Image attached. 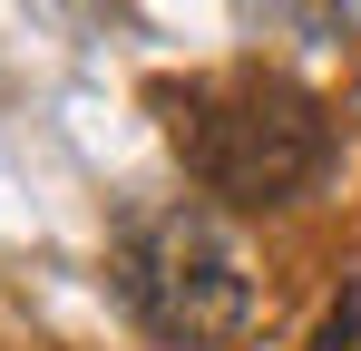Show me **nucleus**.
<instances>
[{
  "mask_svg": "<svg viewBox=\"0 0 361 351\" xmlns=\"http://www.w3.org/2000/svg\"><path fill=\"white\" fill-rule=\"evenodd\" d=\"M118 292L147 332H166L185 351L244 342L264 322V273H254L244 234L215 205H166L157 225H137L118 254Z\"/></svg>",
  "mask_w": 361,
  "mask_h": 351,
  "instance_id": "f257e3e1",
  "label": "nucleus"
},
{
  "mask_svg": "<svg viewBox=\"0 0 361 351\" xmlns=\"http://www.w3.org/2000/svg\"><path fill=\"white\" fill-rule=\"evenodd\" d=\"M312 351H361V283H342V302L322 312V332H312Z\"/></svg>",
  "mask_w": 361,
  "mask_h": 351,
  "instance_id": "7ed1b4c3",
  "label": "nucleus"
},
{
  "mask_svg": "<svg viewBox=\"0 0 361 351\" xmlns=\"http://www.w3.org/2000/svg\"><path fill=\"white\" fill-rule=\"evenodd\" d=\"M176 147H185V166L205 176L225 205H283V195H302L312 166H322V108L302 98L293 78L244 68L225 98H205V88L185 98Z\"/></svg>",
  "mask_w": 361,
  "mask_h": 351,
  "instance_id": "f03ea898",
  "label": "nucleus"
}]
</instances>
